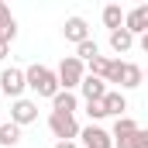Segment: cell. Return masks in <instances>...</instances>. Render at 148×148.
I'll return each instance as SVG.
<instances>
[{
	"instance_id": "obj_1",
	"label": "cell",
	"mask_w": 148,
	"mask_h": 148,
	"mask_svg": "<svg viewBox=\"0 0 148 148\" xmlns=\"http://www.w3.org/2000/svg\"><path fill=\"white\" fill-rule=\"evenodd\" d=\"M24 86H28L31 93H38V97H48V100L59 93V79H55V73H52L48 66H38V62L24 69Z\"/></svg>"
},
{
	"instance_id": "obj_2",
	"label": "cell",
	"mask_w": 148,
	"mask_h": 148,
	"mask_svg": "<svg viewBox=\"0 0 148 148\" xmlns=\"http://www.w3.org/2000/svg\"><path fill=\"white\" fill-rule=\"evenodd\" d=\"M83 76H86V66H83V62H79L76 55H66V59L59 62V69H55V79H59V90H66V93H73V90H79Z\"/></svg>"
},
{
	"instance_id": "obj_3",
	"label": "cell",
	"mask_w": 148,
	"mask_h": 148,
	"mask_svg": "<svg viewBox=\"0 0 148 148\" xmlns=\"http://www.w3.org/2000/svg\"><path fill=\"white\" fill-rule=\"evenodd\" d=\"M48 131L59 141H73V138H79V121L69 114H48Z\"/></svg>"
},
{
	"instance_id": "obj_4",
	"label": "cell",
	"mask_w": 148,
	"mask_h": 148,
	"mask_svg": "<svg viewBox=\"0 0 148 148\" xmlns=\"http://www.w3.org/2000/svg\"><path fill=\"white\" fill-rule=\"evenodd\" d=\"M28 86H24V69H14V66H7L3 73H0V93H7L10 100H21V93H24Z\"/></svg>"
},
{
	"instance_id": "obj_5",
	"label": "cell",
	"mask_w": 148,
	"mask_h": 148,
	"mask_svg": "<svg viewBox=\"0 0 148 148\" xmlns=\"http://www.w3.org/2000/svg\"><path fill=\"white\" fill-rule=\"evenodd\" d=\"M124 31L134 38V35H148V3H138L134 10L124 14Z\"/></svg>"
},
{
	"instance_id": "obj_6",
	"label": "cell",
	"mask_w": 148,
	"mask_h": 148,
	"mask_svg": "<svg viewBox=\"0 0 148 148\" xmlns=\"http://www.w3.org/2000/svg\"><path fill=\"white\" fill-rule=\"evenodd\" d=\"M31 121H38V103L35 100H14L10 103V124H17V127H24V124H31Z\"/></svg>"
},
{
	"instance_id": "obj_7",
	"label": "cell",
	"mask_w": 148,
	"mask_h": 148,
	"mask_svg": "<svg viewBox=\"0 0 148 148\" xmlns=\"http://www.w3.org/2000/svg\"><path fill=\"white\" fill-rule=\"evenodd\" d=\"M79 138H83V148H114V141H110V131H103L100 124L79 127Z\"/></svg>"
},
{
	"instance_id": "obj_8",
	"label": "cell",
	"mask_w": 148,
	"mask_h": 148,
	"mask_svg": "<svg viewBox=\"0 0 148 148\" xmlns=\"http://www.w3.org/2000/svg\"><path fill=\"white\" fill-rule=\"evenodd\" d=\"M79 93H83V100H86V103H97V100H103V97H107V83H103V79H97V76H83Z\"/></svg>"
},
{
	"instance_id": "obj_9",
	"label": "cell",
	"mask_w": 148,
	"mask_h": 148,
	"mask_svg": "<svg viewBox=\"0 0 148 148\" xmlns=\"http://www.w3.org/2000/svg\"><path fill=\"white\" fill-rule=\"evenodd\" d=\"M100 103H103V114L107 117H124V110H127V97L121 90H107V97Z\"/></svg>"
},
{
	"instance_id": "obj_10",
	"label": "cell",
	"mask_w": 148,
	"mask_h": 148,
	"mask_svg": "<svg viewBox=\"0 0 148 148\" xmlns=\"http://www.w3.org/2000/svg\"><path fill=\"white\" fill-rule=\"evenodd\" d=\"M62 35H66V41L79 45V41H86V38H90V28H86V21H83V17H66Z\"/></svg>"
},
{
	"instance_id": "obj_11",
	"label": "cell",
	"mask_w": 148,
	"mask_h": 148,
	"mask_svg": "<svg viewBox=\"0 0 148 148\" xmlns=\"http://www.w3.org/2000/svg\"><path fill=\"white\" fill-rule=\"evenodd\" d=\"M76 107H79L76 93H66V90H59V93L52 97V114H69V117H76Z\"/></svg>"
},
{
	"instance_id": "obj_12",
	"label": "cell",
	"mask_w": 148,
	"mask_h": 148,
	"mask_svg": "<svg viewBox=\"0 0 148 148\" xmlns=\"http://www.w3.org/2000/svg\"><path fill=\"white\" fill-rule=\"evenodd\" d=\"M114 148H148V131H145V127H138L134 134L114 138Z\"/></svg>"
},
{
	"instance_id": "obj_13",
	"label": "cell",
	"mask_w": 148,
	"mask_h": 148,
	"mask_svg": "<svg viewBox=\"0 0 148 148\" xmlns=\"http://www.w3.org/2000/svg\"><path fill=\"white\" fill-rule=\"evenodd\" d=\"M141 79H145L141 66H134V62H124V73H121V86H127V90H138V86H141Z\"/></svg>"
},
{
	"instance_id": "obj_14",
	"label": "cell",
	"mask_w": 148,
	"mask_h": 148,
	"mask_svg": "<svg viewBox=\"0 0 148 148\" xmlns=\"http://www.w3.org/2000/svg\"><path fill=\"white\" fill-rule=\"evenodd\" d=\"M110 48L117 52V55H124V52H131V48H134V38L127 35L124 28H117V31H110Z\"/></svg>"
},
{
	"instance_id": "obj_15",
	"label": "cell",
	"mask_w": 148,
	"mask_h": 148,
	"mask_svg": "<svg viewBox=\"0 0 148 148\" xmlns=\"http://www.w3.org/2000/svg\"><path fill=\"white\" fill-rule=\"evenodd\" d=\"M103 24L117 31V28H124V10H121V3H107L103 7Z\"/></svg>"
},
{
	"instance_id": "obj_16",
	"label": "cell",
	"mask_w": 148,
	"mask_h": 148,
	"mask_svg": "<svg viewBox=\"0 0 148 148\" xmlns=\"http://www.w3.org/2000/svg\"><path fill=\"white\" fill-rule=\"evenodd\" d=\"M97 55H100V45H97L93 38H86V41H79V45H76V59H79L83 66H86L90 59H97Z\"/></svg>"
},
{
	"instance_id": "obj_17",
	"label": "cell",
	"mask_w": 148,
	"mask_h": 148,
	"mask_svg": "<svg viewBox=\"0 0 148 148\" xmlns=\"http://www.w3.org/2000/svg\"><path fill=\"white\" fill-rule=\"evenodd\" d=\"M134 131H138V121L124 114V117H117V121H114V134H110V141H114V138H124V134H134Z\"/></svg>"
},
{
	"instance_id": "obj_18",
	"label": "cell",
	"mask_w": 148,
	"mask_h": 148,
	"mask_svg": "<svg viewBox=\"0 0 148 148\" xmlns=\"http://www.w3.org/2000/svg\"><path fill=\"white\" fill-rule=\"evenodd\" d=\"M17 141H21V127H17V124H10V121H7V124H0V145H3V148H14Z\"/></svg>"
},
{
	"instance_id": "obj_19",
	"label": "cell",
	"mask_w": 148,
	"mask_h": 148,
	"mask_svg": "<svg viewBox=\"0 0 148 148\" xmlns=\"http://www.w3.org/2000/svg\"><path fill=\"white\" fill-rule=\"evenodd\" d=\"M86 66H90V73H86V76H97V79H103V76H107V66H110V59H107V55H97V59H90Z\"/></svg>"
},
{
	"instance_id": "obj_20",
	"label": "cell",
	"mask_w": 148,
	"mask_h": 148,
	"mask_svg": "<svg viewBox=\"0 0 148 148\" xmlns=\"http://www.w3.org/2000/svg\"><path fill=\"white\" fill-rule=\"evenodd\" d=\"M121 73H124V59H110V66H107V76H103V83H121Z\"/></svg>"
},
{
	"instance_id": "obj_21",
	"label": "cell",
	"mask_w": 148,
	"mask_h": 148,
	"mask_svg": "<svg viewBox=\"0 0 148 148\" xmlns=\"http://www.w3.org/2000/svg\"><path fill=\"white\" fill-rule=\"evenodd\" d=\"M86 117H90V121H103V117H107V114H103V103H100V100H97V103H86Z\"/></svg>"
},
{
	"instance_id": "obj_22",
	"label": "cell",
	"mask_w": 148,
	"mask_h": 148,
	"mask_svg": "<svg viewBox=\"0 0 148 148\" xmlns=\"http://www.w3.org/2000/svg\"><path fill=\"white\" fill-rule=\"evenodd\" d=\"M10 21H14V14H10V7L0 0V28H3V24H10Z\"/></svg>"
},
{
	"instance_id": "obj_23",
	"label": "cell",
	"mask_w": 148,
	"mask_h": 148,
	"mask_svg": "<svg viewBox=\"0 0 148 148\" xmlns=\"http://www.w3.org/2000/svg\"><path fill=\"white\" fill-rule=\"evenodd\" d=\"M55 148H79L76 141H55Z\"/></svg>"
},
{
	"instance_id": "obj_24",
	"label": "cell",
	"mask_w": 148,
	"mask_h": 148,
	"mask_svg": "<svg viewBox=\"0 0 148 148\" xmlns=\"http://www.w3.org/2000/svg\"><path fill=\"white\" fill-rule=\"evenodd\" d=\"M7 48H10V45H3V41H0V62L7 59Z\"/></svg>"
}]
</instances>
